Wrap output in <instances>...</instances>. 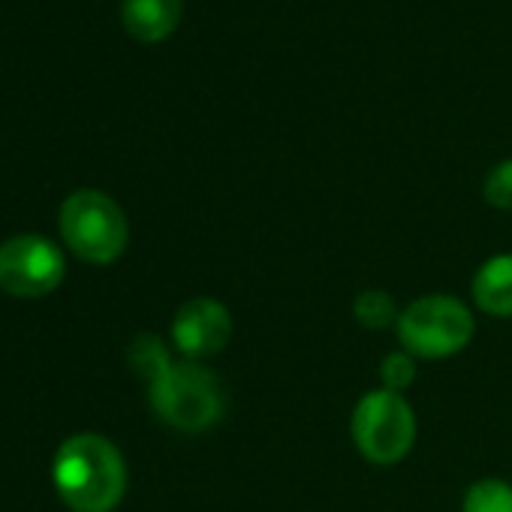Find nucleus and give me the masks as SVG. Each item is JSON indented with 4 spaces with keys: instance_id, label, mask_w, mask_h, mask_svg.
Here are the masks:
<instances>
[{
    "instance_id": "1",
    "label": "nucleus",
    "mask_w": 512,
    "mask_h": 512,
    "mask_svg": "<svg viewBox=\"0 0 512 512\" xmlns=\"http://www.w3.org/2000/svg\"><path fill=\"white\" fill-rule=\"evenodd\" d=\"M52 479L73 512H112L127 494L124 455L103 434L70 437L55 455Z\"/></svg>"
},
{
    "instance_id": "7",
    "label": "nucleus",
    "mask_w": 512,
    "mask_h": 512,
    "mask_svg": "<svg viewBox=\"0 0 512 512\" xmlns=\"http://www.w3.org/2000/svg\"><path fill=\"white\" fill-rule=\"evenodd\" d=\"M232 332H235V323H232L229 308L211 296L187 299L175 311L172 326H169L172 347L190 362H202V359L223 353L232 341Z\"/></svg>"
},
{
    "instance_id": "6",
    "label": "nucleus",
    "mask_w": 512,
    "mask_h": 512,
    "mask_svg": "<svg viewBox=\"0 0 512 512\" xmlns=\"http://www.w3.org/2000/svg\"><path fill=\"white\" fill-rule=\"evenodd\" d=\"M67 275L58 244L40 235H16L0 244V290L19 299H40L61 287Z\"/></svg>"
},
{
    "instance_id": "10",
    "label": "nucleus",
    "mask_w": 512,
    "mask_h": 512,
    "mask_svg": "<svg viewBox=\"0 0 512 512\" xmlns=\"http://www.w3.org/2000/svg\"><path fill=\"white\" fill-rule=\"evenodd\" d=\"M461 512H512V485L500 476H482L467 485Z\"/></svg>"
},
{
    "instance_id": "4",
    "label": "nucleus",
    "mask_w": 512,
    "mask_h": 512,
    "mask_svg": "<svg viewBox=\"0 0 512 512\" xmlns=\"http://www.w3.org/2000/svg\"><path fill=\"white\" fill-rule=\"evenodd\" d=\"M154 413L175 431L202 434L223 419L220 380L199 362H172L160 377L148 383Z\"/></svg>"
},
{
    "instance_id": "2",
    "label": "nucleus",
    "mask_w": 512,
    "mask_h": 512,
    "mask_svg": "<svg viewBox=\"0 0 512 512\" xmlns=\"http://www.w3.org/2000/svg\"><path fill=\"white\" fill-rule=\"evenodd\" d=\"M395 335L413 359H452L470 347L476 335L473 311L449 293H428L401 308Z\"/></svg>"
},
{
    "instance_id": "11",
    "label": "nucleus",
    "mask_w": 512,
    "mask_h": 512,
    "mask_svg": "<svg viewBox=\"0 0 512 512\" xmlns=\"http://www.w3.org/2000/svg\"><path fill=\"white\" fill-rule=\"evenodd\" d=\"M398 314H401V308L395 305V299L386 290H362L353 299V317L362 329H371V332H383L389 326L395 329Z\"/></svg>"
},
{
    "instance_id": "13",
    "label": "nucleus",
    "mask_w": 512,
    "mask_h": 512,
    "mask_svg": "<svg viewBox=\"0 0 512 512\" xmlns=\"http://www.w3.org/2000/svg\"><path fill=\"white\" fill-rule=\"evenodd\" d=\"M416 362L419 359H413L407 350H392V353H386L383 359H380V368H377V377H380V386L383 389H389V392H407L413 383H416V374H419V368H416Z\"/></svg>"
},
{
    "instance_id": "8",
    "label": "nucleus",
    "mask_w": 512,
    "mask_h": 512,
    "mask_svg": "<svg viewBox=\"0 0 512 512\" xmlns=\"http://www.w3.org/2000/svg\"><path fill=\"white\" fill-rule=\"evenodd\" d=\"M473 305L494 320H512V253H494L470 281Z\"/></svg>"
},
{
    "instance_id": "5",
    "label": "nucleus",
    "mask_w": 512,
    "mask_h": 512,
    "mask_svg": "<svg viewBox=\"0 0 512 512\" xmlns=\"http://www.w3.org/2000/svg\"><path fill=\"white\" fill-rule=\"evenodd\" d=\"M64 244L91 266H112L130 241L124 208L103 190H76L61 205Z\"/></svg>"
},
{
    "instance_id": "9",
    "label": "nucleus",
    "mask_w": 512,
    "mask_h": 512,
    "mask_svg": "<svg viewBox=\"0 0 512 512\" xmlns=\"http://www.w3.org/2000/svg\"><path fill=\"white\" fill-rule=\"evenodd\" d=\"M184 13V0H124L121 22L127 34L139 43H160L166 40Z\"/></svg>"
},
{
    "instance_id": "12",
    "label": "nucleus",
    "mask_w": 512,
    "mask_h": 512,
    "mask_svg": "<svg viewBox=\"0 0 512 512\" xmlns=\"http://www.w3.org/2000/svg\"><path fill=\"white\" fill-rule=\"evenodd\" d=\"M130 365L139 377H145L148 383L154 377H160L175 359L169 356V347L157 338V335H139L133 344H130Z\"/></svg>"
},
{
    "instance_id": "14",
    "label": "nucleus",
    "mask_w": 512,
    "mask_h": 512,
    "mask_svg": "<svg viewBox=\"0 0 512 512\" xmlns=\"http://www.w3.org/2000/svg\"><path fill=\"white\" fill-rule=\"evenodd\" d=\"M482 196L497 211H512V157L500 160L482 181Z\"/></svg>"
},
{
    "instance_id": "3",
    "label": "nucleus",
    "mask_w": 512,
    "mask_h": 512,
    "mask_svg": "<svg viewBox=\"0 0 512 512\" xmlns=\"http://www.w3.org/2000/svg\"><path fill=\"white\" fill-rule=\"evenodd\" d=\"M416 410L401 392L383 386L365 392L350 416V437L356 452L374 467L401 464L416 446Z\"/></svg>"
}]
</instances>
